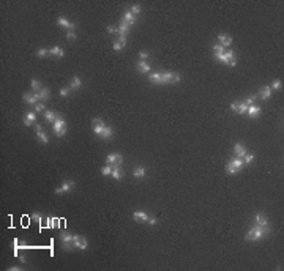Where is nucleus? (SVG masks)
Instances as JSON below:
<instances>
[{"label": "nucleus", "mask_w": 284, "mask_h": 271, "mask_svg": "<svg viewBox=\"0 0 284 271\" xmlns=\"http://www.w3.org/2000/svg\"><path fill=\"white\" fill-rule=\"evenodd\" d=\"M148 214L145 213V211H141V210H136V211H133V219L134 221H141V222H147L148 221Z\"/></svg>", "instance_id": "f8f14e48"}, {"label": "nucleus", "mask_w": 284, "mask_h": 271, "mask_svg": "<svg viewBox=\"0 0 284 271\" xmlns=\"http://www.w3.org/2000/svg\"><path fill=\"white\" fill-rule=\"evenodd\" d=\"M54 133L59 137H63L66 134V123H65L63 118H62V115H59V114H57L55 121H54Z\"/></svg>", "instance_id": "7ed1b4c3"}, {"label": "nucleus", "mask_w": 284, "mask_h": 271, "mask_svg": "<svg viewBox=\"0 0 284 271\" xmlns=\"http://www.w3.org/2000/svg\"><path fill=\"white\" fill-rule=\"evenodd\" d=\"M139 58H141L142 61H145V60L148 58V52H145V51H142V52L139 54Z\"/></svg>", "instance_id": "de8ad7c7"}, {"label": "nucleus", "mask_w": 284, "mask_h": 271, "mask_svg": "<svg viewBox=\"0 0 284 271\" xmlns=\"http://www.w3.org/2000/svg\"><path fill=\"white\" fill-rule=\"evenodd\" d=\"M10 269H11V271H19L21 266H10Z\"/></svg>", "instance_id": "6e6d98bb"}, {"label": "nucleus", "mask_w": 284, "mask_h": 271, "mask_svg": "<svg viewBox=\"0 0 284 271\" xmlns=\"http://www.w3.org/2000/svg\"><path fill=\"white\" fill-rule=\"evenodd\" d=\"M44 118H46L47 121L54 123V121H55V118H57V114L52 112V110H44Z\"/></svg>", "instance_id": "a878e982"}, {"label": "nucleus", "mask_w": 284, "mask_h": 271, "mask_svg": "<svg viewBox=\"0 0 284 271\" xmlns=\"http://www.w3.org/2000/svg\"><path fill=\"white\" fill-rule=\"evenodd\" d=\"M70 92H71V88H62L60 90V96H68Z\"/></svg>", "instance_id": "49530a36"}, {"label": "nucleus", "mask_w": 284, "mask_h": 271, "mask_svg": "<svg viewBox=\"0 0 284 271\" xmlns=\"http://www.w3.org/2000/svg\"><path fill=\"white\" fill-rule=\"evenodd\" d=\"M37 137H38V140H40L41 143H44V145L49 143V139H47V136L43 133V131H40V133H37Z\"/></svg>", "instance_id": "cd10ccee"}, {"label": "nucleus", "mask_w": 284, "mask_h": 271, "mask_svg": "<svg viewBox=\"0 0 284 271\" xmlns=\"http://www.w3.org/2000/svg\"><path fill=\"white\" fill-rule=\"evenodd\" d=\"M66 38H68V39H71V41H74V39H76V33H74V32H71V30H68V33H66Z\"/></svg>", "instance_id": "a18cd8bd"}, {"label": "nucleus", "mask_w": 284, "mask_h": 271, "mask_svg": "<svg viewBox=\"0 0 284 271\" xmlns=\"http://www.w3.org/2000/svg\"><path fill=\"white\" fill-rule=\"evenodd\" d=\"M182 80V76L175 74L174 71H163L161 73V85L166 84H175V82Z\"/></svg>", "instance_id": "f03ea898"}, {"label": "nucleus", "mask_w": 284, "mask_h": 271, "mask_svg": "<svg viewBox=\"0 0 284 271\" xmlns=\"http://www.w3.org/2000/svg\"><path fill=\"white\" fill-rule=\"evenodd\" d=\"M218 39H219V44L223 46V47H227V46L232 44V38L227 36V35H224V33H219L218 35Z\"/></svg>", "instance_id": "2eb2a0df"}, {"label": "nucleus", "mask_w": 284, "mask_h": 271, "mask_svg": "<svg viewBox=\"0 0 284 271\" xmlns=\"http://www.w3.org/2000/svg\"><path fill=\"white\" fill-rule=\"evenodd\" d=\"M268 232H270L268 225H257L256 224L254 227H251L248 230V233L245 235V240L246 241H259V240L264 238Z\"/></svg>", "instance_id": "f257e3e1"}, {"label": "nucleus", "mask_w": 284, "mask_h": 271, "mask_svg": "<svg viewBox=\"0 0 284 271\" xmlns=\"http://www.w3.org/2000/svg\"><path fill=\"white\" fill-rule=\"evenodd\" d=\"M74 181L73 180H68V181H65V183H62L59 187H55V194H63V192H68V191H71V189H74Z\"/></svg>", "instance_id": "39448f33"}, {"label": "nucleus", "mask_w": 284, "mask_h": 271, "mask_svg": "<svg viewBox=\"0 0 284 271\" xmlns=\"http://www.w3.org/2000/svg\"><path fill=\"white\" fill-rule=\"evenodd\" d=\"M49 52H51V55H55V57H59V58L63 57V51H62V47H59V46H54V47H51Z\"/></svg>", "instance_id": "b1692460"}, {"label": "nucleus", "mask_w": 284, "mask_h": 271, "mask_svg": "<svg viewBox=\"0 0 284 271\" xmlns=\"http://www.w3.org/2000/svg\"><path fill=\"white\" fill-rule=\"evenodd\" d=\"M254 99H256V96H253V95H251V96H248L245 104H246V106H253V104H254Z\"/></svg>", "instance_id": "c03bdc74"}, {"label": "nucleus", "mask_w": 284, "mask_h": 271, "mask_svg": "<svg viewBox=\"0 0 284 271\" xmlns=\"http://www.w3.org/2000/svg\"><path fill=\"white\" fill-rule=\"evenodd\" d=\"M57 24H59L60 27H63V29L71 30V32H74V29H76V24L70 22V20H68L66 17H63V16H60V17L57 19Z\"/></svg>", "instance_id": "6e6552de"}, {"label": "nucleus", "mask_w": 284, "mask_h": 271, "mask_svg": "<svg viewBox=\"0 0 284 271\" xmlns=\"http://www.w3.org/2000/svg\"><path fill=\"white\" fill-rule=\"evenodd\" d=\"M79 235H73V246L76 247V249H79Z\"/></svg>", "instance_id": "37998d69"}, {"label": "nucleus", "mask_w": 284, "mask_h": 271, "mask_svg": "<svg viewBox=\"0 0 284 271\" xmlns=\"http://www.w3.org/2000/svg\"><path fill=\"white\" fill-rule=\"evenodd\" d=\"M60 241H62V246H63L65 251H71V247L73 246V233L70 232H63L60 235Z\"/></svg>", "instance_id": "20e7f679"}, {"label": "nucleus", "mask_w": 284, "mask_h": 271, "mask_svg": "<svg viewBox=\"0 0 284 271\" xmlns=\"http://www.w3.org/2000/svg\"><path fill=\"white\" fill-rule=\"evenodd\" d=\"M128 30H129V24H126L125 20H122V24L119 25V29H117L119 35H120V36H126V35H128Z\"/></svg>", "instance_id": "dca6fc26"}, {"label": "nucleus", "mask_w": 284, "mask_h": 271, "mask_svg": "<svg viewBox=\"0 0 284 271\" xmlns=\"http://www.w3.org/2000/svg\"><path fill=\"white\" fill-rule=\"evenodd\" d=\"M101 137H104V139H110V137H112V128L106 126L104 131H103V134H101Z\"/></svg>", "instance_id": "473e14b6"}, {"label": "nucleus", "mask_w": 284, "mask_h": 271, "mask_svg": "<svg viewBox=\"0 0 284 271\" xmlns=\"http://www.w3.org/2000/svg\"><path fill=\"white\" fill-rule=\"evenodd\" d=\"M270 88H272V90H279V88H281V80H279V79L273 80V84L270 85Z\"/></svg>", "instance_id": "ea45409f"}, {"label": "nucleus", "mask_w": 284, "mask_h": 271, "mask_svg": "<svg viewBox=\"0 0 284 271\" xmlns=\"http://www.w3.org/2000/svg\"><path fill=\"white\" fill-rule=\"evenodd\" d=\"M106 161H107V164H117V165H120L122 161H123V158H122V155H119V153H110V155H107Z\"/></svg>", "instance_id": "9d476101"}, {"label": "nucleus", "mask_w": 284, "mask_h": 271, "mask_svg": "<svg viewBox=\"0 0 284 271\" xmlns=\"http://www.w3.org/2000/svg\"><path fill=\"white\" fill-rule=\"evenodd\" d=\"M122 49H123V47L120 46V43H114V51L119 52V51H122Z\"/></svg>", "instance_id": "603ef678"}, {"label": "nucleus", "mask_w": 284, "mask_h": 271, "mask_svg": "<svg viewBox=\"0 0 284 271\" xmlns=\"http://www.w3.org/2000/svg\"><path fill=\"white\" fill-rule=\"evenodd\" d=\"M112 165H103V167H101V173H103V175H104V177H107V175H110V173H112Z\"/></svg>", "instance_id": "2f4dec72"}, {"label": "nucleus", "mask_w": 284, "mask_h": 271, "mask_svg": "<svg viewBox=\"0 0 284 271\" xmlns=\"http://www.w3.org/2000/svg\"><path fill=\"white\" fill-rule=\"evenodd\" d=\"M81 85H82V80L78 77V76H74L73 80H71V84H70V88H71V90H76V88H81Z\"/></svg>", "instance_id": "bb28decb"}, {"label": "nucleus", "mask_w": 284, "mask_h": 271, "mask_svg": "<svg viewBox=\"0 0 284 271\" xmlns=\"http://www.w3.org/2000/svg\"><path fill=\"white\" fill-rule=\"evenodd\" d=\"M246 114H248L249 118H257V117L262 114V109L259 106H254V104H253V106H248Z\"/></svg>", "instance_id": "1a4fd4ad"}, {"label": "nucleus", "mask_w": 284, "mask_h": 271, "mask_svg": "<svg viewBox=\"0 0 284 271\" xmlns=\"http://www.w3.org/2000/svg\"><path fill=\"white\" fill-rule=\"evenodd\" d=\"M226 172H227V173H231V175H235V173H237L238 170H237V169H234L232 165L227 162V164H226Z\"/></svg>", "instance_id": "4c0bfd02"}, {"label": "nucleus", "mask_w": 284, "mask_h": 271, "mask_svg": "<svg viewBox=\"0 0 284 271\" xmlns=\"http://www.w3.org/2000/svg\"><path fill=\"white\" fill-rule=\"evenodd\" d=\"M148 79H150L152 84H161V73H160V71L150 73V74H148Z\"/></svg>", "instance_id": "a211bd4d"}, {"label": "nucleus", "mask_w": 284, "mask_h": 271, "mask_svg": "<svg viewBox=\"0 0 284 271\" xmlns=\"http://www.w3.org/2000/svg\"><path fill=\"white\" fill-rule=\"evenodd\" d=\"M87 246H88V243H87L85 237H81V238H79V249H81V251H85Z\"/></svg>", "instance_id": "72a5a7b5"}, {"label": "nucleus", "mask_w": 284, "mask_h": 271, "mask_svg": "<svg viewBox=\"0 0 284 271\" xmlns=\"http://www.w3.org/2000/svg\"><path fill=\"white\" fill-rule=\"evenodd\" d=\"M213 52L215 54H221V52H224V47L221 44H213Z\"/></svg>", "instance_id": "79ce46f5"}, {"label": "nucleus", "mask_w": 284, "mask_h": 271, "mask_svg": "<svg viewBox=\"0 0 284 271\" xmlns=\"http://www.w3.org/2000/svg\"><path fill=\"white\" fill-rule=\"evenodd\" d=\"M30 219H32V221H38L40 224H41V222H43V218H41V216H40V214H38L37 211H33V213H32V216H30Z\"/></svg>", "instance_id": "58836bf2"}, {"label": "nucleus", "mask_w": 284, "mask_h": 271, "mask_svg": "<svg viewBox=\"0 0 284 271\" xmlns=\"http://www.w3.org/2000/svg\"><path fill=\"white\" fill-rule=\"evenodd\" d=\"M115 180H122L123 177H125V172L120 169V165H115V167L112 169V173H110Z\"/></svg>", "instance_id": "6ab92c4d"}, {"label": "nucleus", "mask_w": 284, "mask_h": 271, "mask_svg": "<svg viewBox=\"0 0 284 271\" xmlns=\"http://www.w3.org/2000/svg\"><path fill=\"white\" fill-rule=\"evenodd\" d=\"M92 123H93V133H95V134H98V136H101V134H103V131H104V128H106L104 121L100 120V118H93Z\"/></svg>", "instance_id": "423d86ee"}, {"label": "nucleus", "mask_w": 284, "mask_h": 271, "mask_svg": "<svg viewBox=\"0 0 284 271\" xmlns=\"http://www.w3.org/2000/svg\"><path fill=\"white\" fill-rule=\"evenodd\" d=\"M30 85H32V88H33V93H37V92H40L41 88V84H40V80H37V79H32V82H30Z\"/></svg>", "instance_id": "c85d7f7f"}, {"label": "nucleus", "mask_w": 284, "mask_h": 271, "mask_svg": "<svg viewBox=\"0 0 284 271\" xmlns=\"http://www.w3.org/2000/svg\"><path fill=\"white\" fill-rule=\"evenodd\" d=\"M19 260L22 262V263H25V257H24V255H19Z\"/></svg>", "instance_id": "4d7b16f0"}, {"label": "nucleus", "mask_w": 284, "mask_h": 271, "mask_svg": "<svg viewBox=\"0 0 284 271\" xmlns=\"http://www.w3.org/2000/svg\"><path fill=\"white\" fill-rule=\"evenodd\" d=\"M123 20H125V22H126V24L133 25V24L136 22V16H134V14H133V13H131V11H126V13H125V14H123Z\"/></svg>", "instance_id": "aec40b11"}, {"label": "nucleus", "mask_w": 284, "mask_h": 271, "mask_svg": "<svg viewBox=\"0 0 284 271\" xmlns=\"http://www.w3.org/2000/svg\"><path fill=\"white\" fill-rule=\"evenodd\" d=\"M136 68H137V71H139V73H144V74H150V71H152L150 65L147 63V61H142V60H139L136 63Z\"/></svg>", "instance_id": "9b49d317"}, {"label": "nucleus", "mask_w": 284, "mask_h": 271, "mask_svg": "<svg viewBox=\"0 0 284 271\" xmlns=\"http://www.w3.org/2000/svg\"><path fill=\"white\" fill-rule=\"evenodd\" d=\"M131 13H133V14L134 16H137V14H139V13H141V5H133V6H131V10H129Z\"/></svg>", "instance_id": "e433bc0d"}, {"label": "nucleus", "mask_w": 284, "mask_h": 271, "mask_svg": "<svg viewBox=\"0 0 284 271\" xmlns=\"http://www.w3.org/2000/svg\"><path fill=\"white\" fill-rule=\"evenodd\" d=\"M241 159H243V164H248V165H249V164L253 162V159H254V156L251 155V153H246V155H245L243 158H241Z\"/></svg>", "instance_id": "f704fd0d"}, {"label": "nucleus", "mask_w": 284, "mask_h": 271, "mask_svg": "<svg viewBox=\"0 0 284 271\" xmlns=\"http://www.w3.org/2000/svg\"><path fill=\"white\" fill-rule=\"evenodd\" d=\"M35 129H37V133H40V131H43V126H41V124H35Z\"/></svg>", "instance_id": "5fc2aeb1"}, {"label": "nucleus", "mask_w": 284, "mask_h": 271, "mask_svg": "<svg viewBox=\"0 0 284 271\" xmlns=\"http://www.w3.org/2000/svg\"><path fill=\"white\" fill-rule=\"evenodd\" d=\"M229 164L232 165L234 169H237V170H240L241 167H243V159H241V158H237V156H235V158H232L231 161H229Z\"/></svg>", "instance_id": "f3484780"}, {"label": "nucleus", "mask_w": 284, "mask_h": 271, "mask_svg": "<svg viewBox=\"0 0 284 271\" xmlns=\"http://www.w3.org/2000/svg\"><path fill=\"white\" fill-rule=\"evenodd\" d=\"M51 52L47 51V49H44V47H41V49H38L37 51V57H47Z\"/></svg>", "instance_id": "c9c22d12"}, {"label": "nucleus", "mask_w": 284, "mask_h": 271, "mask_svg": "<svg viewBox=\"0 0 284 271\" xmlns=\"http://www.w3.org/2000/svg\"><path fill=\"white\" fill-rule=\"evenodd\" d=\"M133 177H134V178H144V177H145V169L141 167V165H139V167H136V169L133 170Z\"/></svg>", "instance_id": "393cba45"}, {"label": "nucleus", "mask_w": 284, "mask_h": 271, "mask_svg": "<svg viewBox=\"0 0 284 271\" xmlns=\"http://www.w3.org/2000/svg\"><path fill=\"white\" fill-rule=\"evenodd\" d=\"M38 95H40V101H46V99H49V95H51V92H49V88H41L40 92H38Z\"/></svg>", "instance_id": "5701e85b"}, {"label": "nucleus", "mask_w": 284, "mask_h": 271, "mask_svg": "<svg viewBox=\"0 0 284 271\" xmlns=\"http://www.w3.org/2000/svg\"><path fill=\"white\" fill-rule=\"evenodd\" d=\"M46 107H44V104L43 102H37L35 104V112H44Z\"/></svg>", "instance_id": "a19ab883"}, {"label": "nucleus", "mask_w": 284, "mask_h": 271, "mask_svg": "<svg viewBox=\"0 0 284 271\" xmlns=\"http://www.w3.org/2000/svg\"><path fill=\"white\" fill-rule=\"evenodd\" d=\"M234 153H235V156H237V158H243L248 151H246V147H245L243 143H235Z\"/></svg>", "instance_id": "ddd939ff"}, {"label": "nucleus", "mask_w": 284, "mask_h": 271, "mask_svg": "<svg viewBox=\"0 0 284 271\" xmlns=\"http://www.w3.org/2000/svg\"><path fill=\"white\" fill-rule=\"evenodd\" d=\"M119 43H120V46L123 47L125 44H126V36H120V38H119Z\"/></svg>", "instance_id": "3c124183"}, {"label": "nucleus", "mask_w": 284, "mask_h": 271, "mask_svg": "<svg viewBox=\"0 0 284 271\" xmlns=\"http://www.w3.org/2000/svg\"><path fill=\"white\" fill-rule=\"evenodd\" d=\"M107 33H117V27L109 25V27H107Z\"/></svg>", "instance_id": "09e8293b"}, {"label": "nucleus", "mask_w": 284, "mask_h": 271, "mask_svg": "<svg viewBox=\"0 0 284 271\" xmlns=\"http://www.w3.org/2000/svg\"><path fill=\"white\" fill-rule=\"evenodd\" d=\"M35 120H37V114H35V112H29V114H25V115H24L22 123L25 124V126H30V124L35 123Z\"/></svg>", "instance_id": "4468645a"}, {"label": "nucleus", "mask_w": 284, "mask_h": 271, "mask_svg": "<svg viewBox=\"0 0 284 271\" xmlns=\"http://www.w3.org/2000/svg\"><path fill=\"white\" fill-rule=\"evenodd\" d=\"M156 222H158V221H156V218H148V221H147V224H148V225H155Z\"/></svg>", "instance_id": "8fccbe9b"}, {"label": "nucleus", "mask_w": 284, "mask_h": 271, "mask_svg": "<svg viewBox=\"0 0 284 271\" xmlns=\"http://www.w3.org/2000/svg\"><path fill=\"white\" fill-rule=\"evenodd\" d=\"M215 58H216L218 61H221V63H226V65H227V55H226V52L215 54Z\"/></svg>", "instance_id": "c756f323"}, {"label": "nucleus", "mask_w": 284, "mask_h": 271, "mask_svg": "<svg viewBox=\"0 0 284 271\" xmlns=\"http://www.w3.org/2000/svg\"><path fill=\"white\" fill-rule=\"evenodd\" d=\"M270 95H272V88L267 85V87H264V88L260 90L259 98H260V99H268V98H270Z\"/></svg>", "instance_id": "4be33fe9"}, {"label": "nucleus", "mask_w": 284, "mask_h": 271, "mask_svg": "<svg viewBox=\"0 0 284 271\" xmlns=\"http://www.w3.org/2000/svg\"><path fill=\"white\" fill-rule=\"evenodd\" d=\"M254 222L257 225H268V221H267V218L264 216V214H256V218H254Z\"/></svg>", "instance_id": "412c9836"}, {"label": "nucleus", "mask_w": 284, "mask_h": 271, "mask_svg": "<svg viewBox=\"0 0 284 271\" xmlns=\"http://www.w3.org/2000/svg\"><path fill=\"white\" fill-rule=\"evenodd\" d=\"M237 104H238L237 101H235V102H232V104H231V110H232V112H237Z\"/></svg>", "instance_id": "864d4df0"}, {"label": "nucleus", "mask_w": 284, "mask_h": 271, "mask_svg": "<svg viewBox=\"0 0 284 271\" xmlns=\"http://www.w3.org/2000/svg\"><path fill=\"white\" fill-rule=\"evenodd\" d=\"M246 110H248V106L245 102H238L237 104V112L235 114H246Z\"/></svg>", "instance_id": "7c9ffc66"}, {"label": "nucleus", "mask_w": 284, "mask_h": 271, "mask_svg": "<svg viewBox=\"0 0 284 271\" xmlns=\"http://www.w3.org/2000/svg\"><path fill=\"white\" fill-rule=\"evenodd\" d=\"M22 99L27 104H37V102H40V95H38V92L37 93H24Z\"/></svg>", "instance_id": "0eeeda50"}]
</instances>
